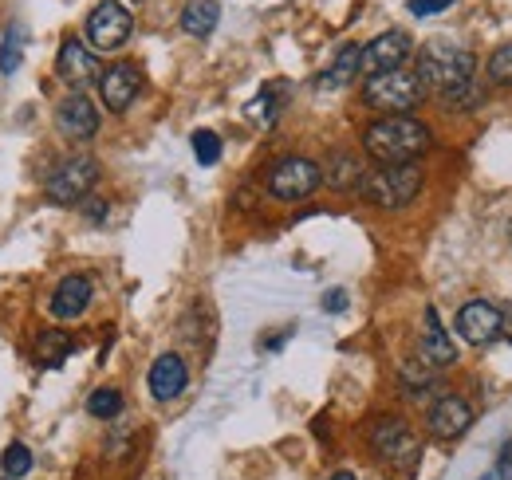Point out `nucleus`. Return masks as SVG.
Here are the masks:
<instances>
[{"mask_svg":"<svg viewBox=\"0 0 512 480\" xmlns=\"http://www.w3.org/2000/svg\"><path fill=\"white\" fill-rule=\"evenodd\" d=\"M426 91L442 95L446 103L461 107V103H477V87H473V75H477V60L469 48H457L449 40H430L422 52H418V71Z\"/></svg>","mask_w":512,"mask_h":480,"instance_id":"obj_1","label":"nucleus"},{"mask_svg":"<svg viewBox=\"0 0 512 480\" xmlns=\"http://www.w3.org/2000/svg\"><path fill=\"white\" fill-rule=\"evenodd\" d=\"M363 146L383 166H406L430 150V126L410 119V115H383L379 122L367 126Z\"/></svg>","mask_w":512,"mask_h":480,"instance_id":"obj_2","label":"nucleus"},{"mask_svg":"<svg viewBox=\"0 0 512 480\" xmlns=\"http://www.w3.org/2000/svg\"><path fill=\"white\" fill-rule=\"evenodd\" d=\"M426 87L414 71L406 67H394V71H383V75H371L367 87H363V99L367 107L383 111V115H410L418 103H422Z\"/></svg>","mask_w":512,"mask_h":480,"instance_id":"obj_3","label":"nucleus"},{"mask_svg":"<svg viewBox=\"0 0 512 480\" xmlns=\"http://www.w3.org/2000/svg\"><path fill=\"white\" fill-rule=\"evenodd\" d=\"M363 197L379 209H402L418 197L422 189V166L418 162H406V166H383V170H371L363 178Z\"/></svg>","mask_w":512,"mask_h":480,"instance_id":"obj_4","label":"nucleus"},{"mask_svg":"<svg viewBox=\"0 0 512 480\" xmlns=\"http://www.w3.org/2000/svg\"><path fill=\"white\" fill-rule=\"evenodd\" d=\"M95 181H99V162L87 158V154H75V158H64V162L48 174L44 193H48L56 205H75V201H83V197L95 189Z\"/></svg>","mask_w":512,"mask_h":480,"instance_id":"obj_5","label":"nucleus"},{"mask_svg":"<svg viewBox=\"0 0 512 480\" xmlns=\"http://www.w3.org/2000/svg\"><path fill=\"white\" fill-rule=\"evenodd\" d=\"M130 32H134V16L127 12V4H119V0H103L87 16V40L99 52H119L130 40Z\"/></svg>","mask_w":512,"mask_h":480,"instance_id":"obj_6","label":"nucleus"},{"mask_svg":"<svg viewBox=\"0 0 512 480\" xmlns=\"http://www.w3.org/2000/svg\"><path fill=\"white\" fill-rule=\"evenodd\" d=\"M323 181V170L312 158H284L268 170V193L280 201H304L308 193H316Z\"/></svg>","mask_w":512,"mask_h":480,"instance_id":"obj_7","label":"nucleus"},{"mask_svg":"<svg viewBox=\"0 0 512 480\" xmlns=\"http://www.w3.org/2000/svg\"><path fill=\"white\" fill-rule=\"evenodd\" d=\"M371 445L379 449V457H383L386 465H394V469H414L418 457H422L418 437L410 433L406 421H398V418L375 421V429H371Z\"/></svg>","mask_w":512,"mask_h":480,"instance_id":"obj_8","label":"nucleus"},{"mask_svg":"<svg viewBox=\"0 0 512 480\" xmlns=\"http://www.w3.org/2000/svg\"><path fill=\"white\" fill-rule=\"evenodd\" d=\"M453 327H457V335H461L469 347H489V343L501 335L505 319H501V307H493L489 300H473L457 311V323H453Z\"/></svg>","mask_w":512,"mask_h":480,"instance_id":"obj_9","label":"nucleus"},{"mask_svg":"<svg viewBox=\"0 0 512 480\" xmlns=\"http://www.w3.org/2000/svg\"><path fill=\"white\" fill-rule=\"evenodd\" d=\"M410 52H414V44H410V36L406 32H383V36H375L363 52H359V71L371 79V75H383V71H394V67H402V63L410 60Z\"/></svg>","mask_w":512,"mask_h":480,"instance_id":"obj_10","label":"nucleus"},{"mask_svg":"<svg viewBox=\"0 0 512 480\" xmlns=\"http://www.w3.org/2000/svg\"><path fill=\"white\" fill-rule=\"evenodd\" d=\"M138 91H142V71L134 67V63H115V67H107L103 75H99V95H103V103L115 111V115H123L130 103L138 99Z\"/></svg>","mask_w":512,"mask_h":480,"instance_id":"obj_11","label":"nucleus"},{"mask_svg":"<svg viewBox=\"0 0 512 480\" xmlns=\"http://www.w3.org/2000/svg\"><path fill=\"white\" fill-rule=\"evenodd\" d=\"M426 425H430V433H434L438 441H457V437L473 425V406H469L465 398H457V394H446V398H438V402L430 406Z\"/></svg>","mask_w":512,"mask_h":480,"instance_id":"obj_12","label":"nucleus"},{"mask_svg":"<svg viewBox=\"0 0 512 480\" xmlns=\"http://www.w3.org/2000/svg\"><path fill=\"white\" fill-rule=\"evenodd\" d=\"M56 126H60V134L71 138V142H87L99 130V111H95V103L87 95L75 91V95H67L64 103L56 107Z\"/></svg>","mask_w":512,"mask_h":480,"instance_id":"obj_13","label":"nucleus"},{"mask_svg":"<svg viewBox=\"0 0 512 480\" xmlns=\"http://www.w3.org/2000/svg\"><path fill=\"white\" fill-rule=\"evenodd\" d=\"M56 75H60L64 83H71V87H87V83H95L103 71H99L95 52H91L83 40H64L60 60H56Z\"/></svg>","mask_w":512,"mask_h":480,"instance_id":"obj_14","label":"nucleus"},{"mask_svg":"<svg viewBox=\"0 0 512 480\" xmlns=\"http://www.w3.org/2000/svg\"><path fill=\"white\" fill-rule=\"evenodd\" d=\"M453 359H457L453 339L446 335L438 311L426 307V323H422V339H418V362H426L434 370V366H453Z\"/></svg>","mask_w":512,"mask_h":480,"instance_id":"obj_15","label":"nucleus"},{"mask_svg":"<svg viewBox=\"0 0 512 480\" xmlns=\"http://www.w3.org/2000/svg\"><path fill=\"white\" fill-rule=\"evenodd\" d=\"M186 382H190V370H186L182 355H162L150 366V394L158 402H174L186 390Z\"/></svg>","mask_w":512,"mask_h":480,"instance_id":"obj_16","label":"nucleus"},{"mask_svg":"<svg viewBox=\"0 0 512 480\" xmlns=\"http://www.w3.org/2000/svg\"><path fill=\"white\" fill-rule=\"evenodd\" d=\"M91 296H95V284L87 276H67L52 292V315L56 319H79L91 307Z\"/></svg>","mask_w":512,"mask_h":480,"instance_id":"obj_17","label":"nucleus"},{"mask_svg":"<svg viewBox=\"0 0 512 480\" xmlns=\"http://www.w3.org/2000/svg\"><path fill=\"white\" fill-rule=\"evenodd\" d=\"M363 178H367V170L355 154H347V150L331 154V162H327V185L331 189H355V185H363Z\"/></svg>","mask_w":512,"mask_h":480,"instance_id":"obj_18","label":"nucleus"},{"mask_svg":"<svg viewBox=\"0 0 512 480\" xmlns=\"http://www.w3.org/2000/svg\"><path fill=\"white\" fill-rule=\"evenodd\" d=\"M217 20H221L217 0H190L186 12H182V28H186L190 36H209V32L217 28Z\"/></svg>","mask_w":512,"mask_h":480,"instance_id":"obj_19","label":"nucleus"},{"mask_svg":"<svg viewBox=\"0 0 512 480\" xmlns=\"http://www.w3.org/2000/svg\"><path fill=\"white\" fill-rule=\"evenodd\" d=\"M71 335L60 331V327H48L44 335H40V343H36V359L40 366H64V359L71 355Z\"/></svg>","mask_w":512,"mask_h":480,"instance_id":"obj_20","label":"nucleus"},{"mask_svg":"<svg viewBox=\"0 0 512 480\" xmlns=\"http://www.w3.org/2000/svg\"><path fill=\"white\" fill-rule=\"evenodd\" d=\"M359 52H363V48H355V44L339 52V60L331 63V71H323V79H320V87H323V91H335V87H347V83H351V79L359 75Z\"/></svg>","mask_w":512,"mask_h":480,"instance_id":"obj_21","label":"nucleus"},{"mask_svg":"<svg viewBox=\"0 0 512 480\" xmlns=\"http://www.w3.org/2000/svg\"><path fill=\"white\" fill-rule=\"evenodd\" d=\"M87 414L99 421H111L123 414V394L119 390H111V386H99L91 398H87Z\"/></svg>","mask_w":512,"mask_h":480,"instance_id":"obj_22","label":"nucleus"},{"mask_svg":"<svg viewBox=\"0 0 512 480\" xmlns=\"http://www.w3.org/2000/svg\"><path fill=\"white\" fill-rule=\"evenodd\" d=\"M0 469H4V477H8V480L28 477V473H32V453H28V445L12 441V445L0 453Z\"/></svg>","mask_w":512,"mask_h":480,"instance_id":"obj_23","label":"nucleus"},{"mask_svg":"<svg viewBox=\"0 0 512 480\" xmlns=\"http://www.w3.org/2000/svg\"><path fill=\"white\" fill-rule=\"evenodd\" d=\"M193 154H197L201 166H213V162L221 158V138H217L213 130H197V134H193Z\"/></svg>","mask_w":512,"mask_h":480,"instance_id":"obj_24","label":"nucleus"},{"mask_svg":"<svg viewBox=\"0 0 512 480\" xmlns=\"http://www.w3.org/2000/svg\"><path fill=\"white\" fill-rule=\"evenodd\" d=\"M489 79H493L497 87H512V44L497 48V52L489 56Z\"/></svg>","mask_w":512,"mask_h":480,"instance_id":"obj_25","label":"nucleus"},{"mask_svg":"<svg viewBox=\"0 0 512 480\" xmlns=\"http://www.w3.org/2000/svg\"><path fill=\"white\" fill-rule=\"evenodd\" d=\"M24 60V44H20V28H12L8 36H4V48H0V71L4 75H12L16 67Z\"/></svg>","mask_w":512,"mask_h":480,"instance_id":"obj_26","label":"nucleus"},{"mask_svg":"<svg viewBox=\"0 0 512 480\" xmlns=\"http://www.w3.org/2000/svg\"><path fill=\"white\" fill-rule=\"evenodd\" d=\"M453 0H410L406 8L414 12V16H434V12H446Z\"/></svg>","mask_w":512,"mask_h":480,"instance_id":"obj_27","label":"nucleus"},{"mask_svg":"<svg viewBox=\"0 0 512 480\" xmlns=\"http://www.w3.org/2000/svg\"><path fill=\"white\" fill-rule=\"evenodd\" d=\"M343 307H347V292H339V288H335V292H327V296H323V311H343Z\"/></svg>","mask_w":512,"mask_h":480,"instance_id":"obj_28","label":"nucleus"},{"mask_svg":"<svg viewBox=\"0 0 512 480\" xmlns=\"http://www.w3.org/2000/svg\"><path fill=\"white\" fill-rule=\"evenodd\" d=\"M501 480H512V445L501 449Z\"/></svg>","mask_w":512,"mask_h":480,"instance_id":"obj_29","label":"nucleus"},{"mask_svg":"<svg viewBox=\"0 0 512 480\" xmlns=\"http://www.w3.org/2000/svg\"><path fill=\"white\" fill-rule=\"evenodd\" d=\"M327 480H355L351 473H335V477H327Z\"/></svg>","mask_w":512,"mask_h":480,"instance_id":"obj_30","label":"nucleus"},{"mask_svg":"<svg viewBox=\"0 0 512 480\" xmlns=\"http://www.w3.org/2000/svg\"><path fill=\"white\" fill-rule=\"evenodd\" d=\"M4 480H8V477H4Z\"/></svg>","mask_w":512,"mask_h":480,"instance_id":"obj_31","label":"nucleus"}]
</instances>
